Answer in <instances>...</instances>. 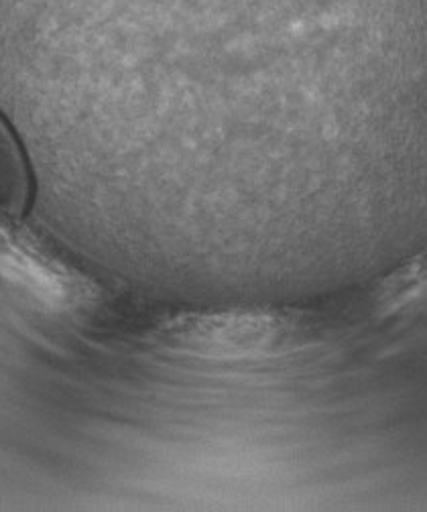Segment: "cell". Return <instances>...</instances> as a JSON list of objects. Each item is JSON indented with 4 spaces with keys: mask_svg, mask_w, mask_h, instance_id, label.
Returning <instances> with one entry per match:
<instances>
[{
    "mask_svg": "<svg viewBox=\"0 0 427 512\" xmlns=\"http://www.w3.org/2000/svg\"><path fill=\"white\" fill-rule=\"evenodd\" d=\"M285 338L287 328L271 313L224 311L173 322L163 342L179 354L206 360H244L277 350Z\"/></svg>",
    "mask_w": 427,
    "mask_h": 512,
    "instance_id": "obj_1",
    "label": "cell"
},
{
    "mask_svg": "<svg viewBox=\"0 0 427 512\" xmlns=\"http://www.w3.org/2000/svg\"><path fill=\"white\" fill-rule=\"evenodd\" d=\"M31 194L33 179L25 151L0 114V212L11 218L25 216Z\"/></svg>",
    "mask_w": 427,
    "mask_h": 512,
    "instance_id": "obj_2",
    "label": "cell"
}]
</instances>
